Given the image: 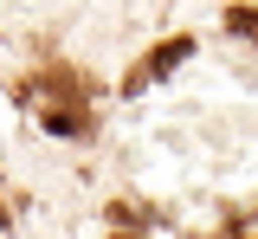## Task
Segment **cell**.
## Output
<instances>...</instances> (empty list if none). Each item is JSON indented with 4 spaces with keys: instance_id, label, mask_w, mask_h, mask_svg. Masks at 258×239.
<instances>
[{
    "instance_id": "cell-2",
    "label": "cell",
    "mask_w": 258,
    "mask_h": 239,
    "mask_svg": "<svg viewBox=\"0 0 258 239\" xmlns=\"http://www.w3.org/2000/svg\"><path fill=\"white\" fill-rule=\"evenodd\" d=\"M181 58H194V33L149 45V52H142V65H129V71H123V97L149 91V84H155V78H168V71H181Z\"/></svg>"
},
{
    "instance_id": "cell-5",
    "label": "cell",
    "mask_w": 258,
    "mask_h": 239,
    "mask_svg": "<svg viewBox=\"0 0 258 239\" xmlns=\"http://www.w3.org/2000/svg\"><path fill=\"white\" fill-rule=\"evenodd\" d=\"M7 226H13V213H7V207H0V233H7Z\"/></svg>"
},
{
    "instance_id": "cell-1",
    "label": "cell",
    "mask_w": 258,
    "mask_h": 239,
    "mask_svg": "<svg viewBox=\"0 0 258 239\" xmlns=\"http://www.w3.org/2000/svg\"><path fill=\"white\" fill-rule=\"evenodd\" d=\"M13 97L26 103V110H39V123H45L52 136H91V130H97L91 78H84L78 65H45V71H32V78L13 84Z\"/></svg>"
},
{
    "instance_id": "cell-3",
    "label": "cell",
    "mask_w": 258,
    "mask_h": 239,
    "mask_svg": "<svg viewBox=\"0 0 258 239\" xmlns=\"http://www.w3.org/2000/svg\"><path fill=\"white\" fill-rule=\"evenodd\" d=\"M226 33L245 39V45H258V7L252 0H232V7H226Z\"/></svg>"
},
{
    "instance_id": "cell-4",
    "label": "cell",
    "mask_w": 258,
    "mask_h": 239,
    "mask_svg": "<svg viewBox=\"0 0 258 239\" xmlns=\"http://www.w3.org/2000/svg\"><path fill=\"white\" fill-rule=\"evenodd\" d=\"M110 226H161V220L142 213V207H129V201H116V207H110Z\"/></svg>"
}]
</instances>
